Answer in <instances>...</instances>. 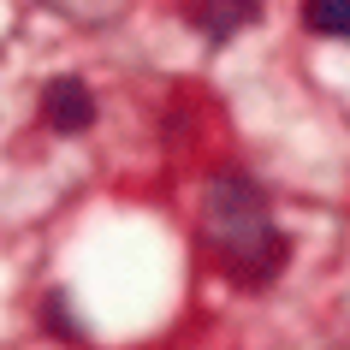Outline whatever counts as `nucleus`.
<instances>
[{
  "mask_svg": "<svg viewBox=\"0 0 350 350\" xmlns=\"http://www.w3.org/2000/svg\"><path fill=\"white\" fill-rule=\"evenodd\" d=\"M208 243H214L220 273L243 291L273 285L285 273V256H291L285 232L267 220L261 190L250 178H214V190H208Z\"/></svg>",
  "mask_w": 350,
  "mask_h": 350,
  "instance_id": "f257e3e1",
  "label": "nucleus"
},
{
  "mask_svg": "<svg viewBox=\"0 0 350 350\" xmlns=\"http://www.w3.org/2000/svg\"><path fill=\"white\" fill-rule=\"evenodd\" d=\"M42 125L59 131V137H77V131L95 125V95L83 77H54L42 90Z\"/></svg>",
  "mask_w": 350,
  "mask_h": 350,
  "instance_id": "f03ea898",
  "label": "nucleus"
},
{
  "mask_svg": "<svg viewBox=\"0 0 350 350\" xmlns=\"http://www.w3.org/2000/svg\"><path fill=\"white\" fill-rule=\"evenodd\" d=\"M261 12V0H190V30H202L208 42H232L250 30Z\"/></svg>",
  "mask_w": 350,
  "mask_h": 350,
  "instance_id": "7ed1b4c3",
  "label": "nucleus"
},
{
  "mask_svg": "<svg viewBox=\"0 0 350 350\" xmlns=\"http://www.w3.org/2000/svg\"><path fill=\"white\" fill-rule=\"evenodd\" d=\"M303 24L314 36L350 42V0H303Z\"/></svg>",
  "mask_w": 350,
  "mask_h": 350,
  "instance_id": "20e7f679",
  "label": "nucleus"
}]
</instances>
